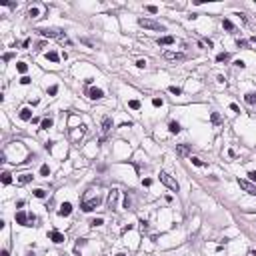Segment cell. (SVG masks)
I'll list each match as a JSON object with an SVG mask.
<instances>
[{"label": "cell", "mask_w": 256, "mask_h": 256, "mask_svg": "<svg viewBox=\"0 0 256 256\" xmlns=\"http://www.w3.org/2000/svg\"><path fill=\"white\" fill-rule=\"evenodd\" d=\"M168 90H170V92H172V94H174V96H180V94H182V90H180L178 86H170Z\"/></svg>", "instance_id": "obj_33"}, {"label": "cell", "mask_w": 256, "mask_h": 256, "mask_svg": "<svg viewBox=\"0 0 256 256\" xmlns=\"http://www.w3.org/2000/svg\"><path fill=\"white\" fill-rule=\"evenodd\" d=\"M248 178H250L252 182H256V170H250V172H248Z\"/></svg>", "instance_id": "obj_38"}, {"label": "cell", "mask_w": 256, "mask_h": 256, "mask_svg": "<svg viewBox=\"0 0 256 256\" xmlns=\"http://www.w3.org/2000/svg\"><path fill=\"white\" fill-rule=\"evenodd\" d=\"M222 28H224V30H230V32H234V24H232L228 18H224V20H222Z\"/></svg>", "instance_id": "obj_21"}, {"label": "cell", "mask_w": 256, "mask_h": 256, "mask_svg": "<svg viewBox=\"0 0 256 256\" xmlns=\"http://www.w3.org/2000/svg\"><path fill=\"white\" fill-rule=\"evenodd\" d=\"M110 128H112V120H110L108 116H104V118H102V130H104V132H110Z\"/></svg>", "instance_id": "obj_14"}, {"label": "cell", "mask_w": 256, "mask_h": 256, "mask_svg": "<svg viewBox=\"0 0 256 256\" xmlns=\"http://www.w3.org/2000/svg\"><path fill=\"white\" fill-rule=\"evenodd\" d=\"M20 84H30V76H22L20 78Z\"/></svg>", "instance_id": "obj_37"}, {"label": "cell", "mask_w": 256, "mask_h": 256, "mask_svg": "<svg viewBox=\"0 0 256 256\" xmlns=\"http://www.w3.org/2000/svg\"><path fill=\"white\" fill-rule=\"evenodd\" d=\"M56 92H58V86H50V88H48V94H50V96H54Z\"/></svg>", "instance_id": "obj_36"}, {"label": "cell", "mask_w": 256, "mask_h": 256, "mask_svg": "<svg viewBox=\"0 0 256 256\" xmlns=\"http://www.w3.org/2000/svg\"><path fill=\"white\" fill-rule=\"evenodd\" d=\"M234 64H236V66H238V68H244V66H246V62H244V60H236V62H234Z\"/></svg>", "instance_id": "obj_40"}, {"label": "cell", "mask_w": 256, "mask_h": 256, "mask_svg": "<svg viewBox=\"0 0 256 256\" xmlns=\"http://www.w3.org/2000/svg\"><path fill=\"white\" fill-rule=\"evenodd\" d=\"M236 46H238V48H248L250 42H248V40H244V38H238V40H236Z\"/></svg>", "instance_id": "obj_27"}, {"label": "cell", "mask_w": 256, "mask_h": 256, "mask_svg": "<svg viewBox=\"0 0 256 256\" xmlns=\"http://www.w3.org/2000/svg\"><path fill=\"white\" fill-rule=\"evenodd\" d=\"M48 238H50L52 242H56V244L64 242V234H62V232H58V230H52V232H48Z\"/></svg>", "instance_id": "obj_9"}, {"label": "cell", "mask_w": 256, "mask_h": 256, "mask_svg": "<svg viewBox=\"0 0 256 256\" xmlns=\"http://www.w3.org/2000/svg\"><path fill=\"white\" fill-rule=\"evenodd\" d=\"M160 182H162L166 188H170L172 192H178V188H180V186H178V182L172 178L170 174H166V172H160Z\"/></svg>", "instance_id": "obj_3"}, {"label": "cell", "mask_w": 256, "mask_h": 256, "mask_svg": "<svg viewBox=\"0 0 256 256\" xmlns=\"http://www.w3.org/2000/svg\"><path fill=\"white\" fill-rule=\"evenodd\" d=\"M176 154H180V156H188V154H190V148H188L186 144H176Z\"/></svg>", "instance_id": "obj_11"}, {"label": "cell", "mask_w": 256, "mask_h": 256, "mask_svg": "<svg viewBox=\"0 0 256 256\" xmlns=\"http://www.w3.org/2000/svg\"><path fill=\"white\" fill-rule=\"evenodd\" d=\"M142 184H144V186H150V184H152V180H150V178H144V180H142Z\"/></svg>", "instance_id": "obj_44"}, {"label": "cell", "mask_w": 256, "mask_h": 256, "mask_svg": "<svg viewBox=\"0 0 256 256\" xmlns=\"http://www.w3.org/2000/svg\"><path fill=\"white\" fill-rule=\"evenodd\" d=\"M254 228H256V224H254Z\"/></svg>", "instance_id": "obj_51"}, {"label": "cell", "mask_w": 256, "mask_h": 256, "mask_svg": "<svg viewBox=\"0 0 256 256\" xmlns=\"http://www.w3.org/2000/svg\"><path fill=\"white\" fill-rule=\"evenodd\" d=\"M250 256H256V250H250Z\"/></svg>", "instance_id": "obj_48"}, {"label": "cell", "mask_w": 256, "mask_h": 256, "mask_svg": "<svg viewBox=\"0 0 256 256\" xmlns=\"http://www.w3.org/2000/svg\"><path fill=\"white\" fill-rule=\"evenodd\" d=\"M32 178H34L32 174H20L18 176V182L20 184H28V182H32Z\"/></svg>", "instance_id": "obj_15"}, {"label": "cell", "mask_w": 256, "mask_h": 256, "mask_svg": "<svg viewBox=\"0 0 256 256\" xmlns=\"http://www.w3.org/2000/svg\"><path fill=\"white\" fill-rule=\"evenodd\" d=\"M190 162H192L194 166H204V162H202L200 158H196V156H190Z\"/></svg>", "instance_id": "obj_31"}, {"label": "cell", "mask_w": 256, "mask_h": 256, "mask_svg": "<svg viewBox=\"0 0 256 256\" xmlns=\"http://www.w3.org/2000/svg\"><path fill=\"white\" fill-rule=\"evenodd\" d=\"M158 44H160V46H168V44H174V36H162V38H158Z\"/></svg>", "instance_id": "obj_13"}, {"label": "cell", "mask_w": 256, "mask_h": 256, "mask_svg": "<svg viewBox=\"0 0 256 256\" xmlns=\"http://www.w3.org/2000/svg\"><path fill=\"white\" fill-rule=\"evenodd\" d=\"M90 224H92V226H102V224H104V218H94Z\"/></svg>", "instance_id": "obj_34"}, {"label": "cell", "mask_w": 256, "mask_h": 256, "mask_svg": "<svg viewBox=\"0 0 256 256\" xmlns=\"http://www.w3.org/2000/svg\"><path fill=\"white\" fill-rule=\"evenodd\" d=\"M32 194H34L36 198H46V190H42V188H36V190H32Z\"/></svg>", "instance_id": "obj_25"}, {"label": "cell", "mask_w": 256, "mask_h": 256, "mask_svg": "<svg viewBox=\"0 0 256 256\" xmlns=\"http://www.w3.org/2000/svg\"><path fill=\"white\" fill-rule=\"evenodd\" d=\"M128 106H130L132 110H138V108H140V100H128Z\"/></svg>", "instance_id": "obj_29"}, {"label": "cell", "mask_w": 256, "mask_h": 256, "mask_svg": "<svg viewBox=\"0 0 256 256\" xmlns=\"http://www.w3.org/2000/svg\"><path fill=\"white\" fill-rule=\"evenodd\" d=\"M38 14H40V10H38V8H36V6H32V8H30V10H28V16H30V18H36V16H38Z\"/></svg>", "instance_id": "obj_28"}, {"label": "cell", "mask_w": 256, "mask_h": 256, "mask_svg": "<svg viewBox=\"0 0 256 256\" xmlns=\"http://www.w3.org/2000/svg\"><path fill=\"white\" fill-rule=\"evenodd\" d=\"M124 208H126V210H128V208H130V198H128V196H126V198H124Z\"/></svg>", "instance_id": "obj_45"}, {"label": "cell", "mask_w": 256, "mask_h": 256, "mask_svg": "<svg viewBox=\"0 0 256 256\" xmlns=\"http://www.w3.org/2000/svg\"><path fill=\"white\" fill-rule=\"evenodd\" d=\"M0 256H10V252H8V250H2V252H0Z\"/></svg>", "instance_id": "obj_47"}, {"label": "cell", "mask_w": 256, "mask_h": 256, "mask_svg": "<svg viewBox=\"0 0 256 256\" xmlns=\"http://www.w3.org/2000/svg\"><path fill=\"white\" fill-rule=\"evenodd\" d=\"M116 256H126V254H116Z\"/></svg>", "instance_id": "obj_50"}, {"label": "cell", "mask_w": 256, "mask_h": 256, "mask_svg": "<svg viewBox=\"0 0 256 256\" xmlns=\"http://www.w3.org/2000/svg\"><path fill=\"white\" fill-rule=\"evenodd\" d=\"M136 66H138V68H146V60H138Z\"/></svg>", "instance_id": "obj_39"}, {"label": "cell", "mask_w": 256, "mask_h": 256, "mask_svg": "<svg viewBox=\"0 0 256 256\" xmlns=\"http://www.w3.org/2000/svg\"><path fill=\"white\" fill-rule=\"evenodd\" d=\"M230 110H232V112H240V108H238V104H234V102L230 104Z\"/></svg>", "instance_id": "obj_41"}, {"label": "cell", "mask_w": 256, "mask_h": 256, "mask_svg": "<svg viewBox=\"0 0 256 256\" xmlns=\"http://www.w3.org/2000/svg\"><path fill=\"white\" fill-rule=\"evenodd\" d=\"M210 120H212V124H220V122H222V118H220L218 112H212V114H210Z\"/></svg>", "instance_id": "obj_26"}, {"label": "cell", "mask_w": 256, "mask_h": 256, "mask_svg": "<svg viewBox=\"0 0 256 256\" xmlns=\"http://www.w3.org/2000/svg\"><path fill=\"white\" fill-rule=\"evenodd\" d=\"M46 60H50V62H58L60 60V56H58V52H46Z\"/></svg>", "instance_id": "obj_17"}, {"label": "cell", "mask_w": 256, "mask_h": 256, "mask_svg": "<svg viewBox=\"0 0 256 256\" xmlns=\"http://www.w3.org/2000/svg\"><path fill=\"white\" fill-rule=\"evenodd\" d=\"M2 58H4V62H8V60H10V58H12V52H6V54H4V56H2Z\"/></svg>", "instance_id": "obj_42"}, {"label": "cell", "mask_w": 256, "mask_h": 256, "mask_svg": "<svg viewBox=\"0 0 256 256\" xmlns=\"http://www.w3.org/2000/svg\"><path fill=\"white\" fill-rule=\"evenodd\" d=\"M16 222L22 226H28V214L26 212H16Z\"/></svg>", "instance_id": "obj_10"}, {"label": "cell", "mask_w": 256, "mask_h": 256, "mask_svg": "<svg viewBox=\"0 0 256 256\" xmlns=\"http://www.w3.org/2000/svg\"><path fill=\"white\" fill-rule=\"evenodd\" d=\"M100 202H102V198H100V196H94L92 200H84V202L80 204V208H82L84 212H92L94 208H98V206H100Z\"/></svg>", "instance_id": "obj_4"}, {"label": "cell", "mask_w": 256, "mask_h": 256, "mask_svg": "<svg viewBox=\"0 0 256 256\" xmlns=\"http://www.w3.org/2000/svg\"><path fill=\"white\" fill-rule=\"evenodd\" d=\"M162 56H164V60H170V62H182V60H186V54H184V52H172V50H166Z\"/></svg>", "instance_id": "obj_5"}, {"label": "cell", "mask_w": 256, "mask_h": 256, "mask_svg": "<svg viewBox=\"0 0 256 256\" xmlns=\"http://www.w3.org/2000/svg\"><path fill=\"white\" fill-rule=\"evenodd\" d=\"M40 174L46 176V178L50 176V168H48V164H42V166H40Z\"/></svg>", "instance_id": "obj_30"}, {"label": "cell", "mask_w": 256, "mask_h": 256, "mask_svg": "<svg viewBox=\"0 0 256 256\" xmlns=\"http://www.w3.org/2000/svg\"><path fill=\"white\" fill-rule=\"evenodd\" d=\"M152 104H154V106H156V108H160V106H162V104H164V100H162V98H158V96H156V98H152Z\"/></svg>", "instance_id": "obj_32"}, {"label": "cell", "mask_w": 256, "mask_h": 256, "mask_svg": "<svg viewBox=\"0 0 256 256\" xmlns=\"http://www.w3.org/2000/svg\"><path fill=\"white\" fill-rule=\"evenodd\" d=\"M36 32H38L40 36H44V38H56V40L66 38V34H64L62 30H54V28H38Z\"/></svg>", "instance_id": "obj_1"}, {"label": "cell", "mask_w": 256, "mask_h": 256, "mask_svg": "<svg viewBox=\"0 0 256 256\" xmlns=\"http://www.w3.org/2000/svg\"><path fill=\"white\" fill-rule=\"evenodd\" d=\"M20 118L22 120H32V110L30 108H22L20 110Z\"/></svg>", "instance_id": "obj_12"}, {"label": "cell", "mask_w": 256, "mask_h": 256, "mask_svg": "<svg viewBox=\"0 0 256 256\" xmlns=\"http://www.w3.org/2000/svg\"><path fill=\"white\" fill-rule=\"evenodd\" d=\"M12 182V174L10 172H2V184H10Z\"/></svg>", "instance_id": "obj_24"}, {"label": "cell", "mask_w": 256, "mask_h": 256, "mask_svg": "<svg viewBox=\"0 0 256 256\" xmlns=\"http://www.w3.org/2000/svg\"><path fill=\"white\" fill-rule=\"evenodd\" d=\"M104 96V90L102 88H90L88 90V98H92V100H100Z\"/></svg>", "instance_id": "obj_8"}, {"label": "cell", "mask_w": 256, "mask_h": 256, "mask_svg": "<svg viewBox=\"0 0 256 256\" xmlns=\"http://www.w3.org/2000/svg\"><path fill=\"white\" fill-rule=\"evenodd\" d=\"M244 100H246V104H256V92H248L244 96Z\"/></svg>", "instance_id": "obj_20"}, {"label": "cell", "mask_w": 256, "mask_h": 256, "mask_svg": "<svg viewBox=\"0 0 256 256\" xmlns=\"http://www.w3.org/2000/svg\"><path fill=\"white\" fill-rule=\"evenodd\" d=\"M16 70L22 74V76H26V70H28V66H26V62H18L16 64Z\"/></svg>", "instance_id": "obj_22"}, {"label": "cell", "mask_w": 256, "mask_h": 256, "mask_svg": "<svg viewBox=\"0 0 256 256\" xmlns=\"http://www.w3.org/2000/svg\"><path fill=\"white\" fill-rule=\"evenodd\" d=\"M72 214V204L70 202H62L58 208V216H70Z\"/></svg>", "instance_id": "obj_7"}, {"label": "cell", "mask_w": 256, "mask_h": 256, "mask_svg": "<svg viewBox=\"0 0 256 256\" xmlns=\"http://www.w3.org/2000/svg\"><path fill=\"white\" fill-rule=\"evenodd\" d=\"M138 24H140L142 28H148V30H160V32L166 30L160 22H156V20H152V18H138Z\"/></svg>", "instance_id": "obj_2"}, {"label": "cell", "mask_w": 256, "mask_h": 256, "mask_svg": "<svg viewBox=\"0 0 256 256\" xmlns=\"http://www.w3.org/2000/svg\"><path fill=\"white\" fill-rule=\"evenodd\" d=\"M252 42H256V36H252Z\"/></svg>", "instance_id": "obj_49"}, {"label": "cell", "mask_w": 256, "mask_h": 256, "mask_svg": "<svg viewBox=\"0 0 256 256\" xmlns=\"http://www.w3.org/2000/svg\"><path fill=\"white\" fill-rule=\"evenodd\" d=\"M238 184H240V188H244L248 194H252V196H256V186L252 184V182H248V180H242V178H238Z\"/></svg>", "instance_id": "obj_6"}, {"label": "cell", "mask_w": 256, "mask_h": 256, "mask_svg": "<svg viewBox=\"0 0 256 256\" xmlns=\"http://www.w3.org/2000/svg\"><path fill=\"white\" fill-rule=\"evenodd\" d=\"M84 244H86V240H84V238H80V240L76 242V248H80V246H84Z\"/></svg>", "instance_id": "obj_43"}, {"label": "cell", "mask_w": 256, "mask_h": 256, "mask_svg": "<svg viewBox=\"0 0 256 256\" xmlns=\"http://www.w3.org/2000/svg\"><path fill=\"white\" fill-rule=\"evenodd\" d=\"M52 124H54L52 118H44L42 122H40V128H42V130H48V128H52Z\"/></svg>", "instance_id": "obj_18"}, {"label": "cell", "mask_w": 256, "mask_h": 256, "mask_svg": "<svg viewBox=\"0 0 256 256\" xmlns=\"http://www.w3.org/2000/svg\"><path fill=\"white\" fill-rule=\"evenodd\" d=\"M146 10H148L150 14H156V12H158V8H156L154 4H148V6H146Z\"/></svg>", "instance_id": "obj_35"}, {"label": "cell", "mask_w": 256, "mask_h": 256, "mask_svg": "<svg viewBox=\"0 0 256 256\" xmlns=\"http://www.w3.org/2000/svg\"><path fill=\"white\" fill-rule=\"evenodd\" d=\"M216 60H218V62H226V60H230V54H228V52H220V54L216 56Z\"/></svg>", "instance_id": "obj_23"}, {"label": "cell", "mask_w": 256, "mask_h": 256, "mask_svg": "<svg viewBox=\"0 0 256 256\" xmlns=\"http://www.w3.org/2000/svg\"><path fill=\"white\" fill-rule=\"evenodd\" d=\"M28 46H30V40H28V38H26V40H24V42H22V48H28Z\"/></svg>", "instance_id": "obj_46"}, {"label": "cell", "mask_w": 256, "mask_h": 256, "mask_svg": "<svg viewBox=\"0 0 256 256\" xmlns=\"http://www.w3.org/2000/svg\"><path fill=\"white\" fill-rule=\"evenodd\" d=\"M116 198H118V190H112V192L108 194V204H110V208H114V202H116Z\"/></svg>", "instance_id": "obj_16"}, {"label": "cell", "mask_w": 256, "mask_h": 256, "mask_svg": "<svg viewBox=\"0 0 256 256\" xmlns=\"http://www.w3.org/2000/svg\"><path fill=\"white\" fill-rule=\"evenodd\" d=\"M168 130H170L172 134H178V132H180V124H178L176 120H172L170 124H168Z\"/></svg>", "instance_id": "obj_19"}]
</instances>
